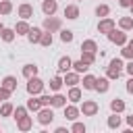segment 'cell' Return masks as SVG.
Segmentation results:
<instances>
[{
  "label": "cell",
  "instance_id": "19",
  "mask_svg": "<svg viewBox=\"0 0 133 133\" xmlns=\"http://www.w3.org/2000/svg\"><path fill=\"white\" fill-rule=\"evenodd\" d=\"M27 37H29V42H31V44H39V37H42V29H37V27L29 29Z\"/></svg>",
  "mask_w": 133,
  "mask_h": 133
},
{
  "label": "cell",
  "instance_id": "33",
  "mask_svg": "<svg viewBox=\"0 0 133 133\" xmlns=\"http://www.w3.org/2000/svg\"><path fill=\"white\" fill-rule=\"evenodd\" d=\"M10 10H12L10 0H0V15H8Z\"/></svg>",
  "mask_w": 133,
  "mask_h": 133
},
{
  "label": "cell",
  "instance_id": "8",
  "mask_svg": "<svg viewBox=\"0 0 133 133\" xmlns=\"http://www.w3.org/2000/svg\"><path fill=\"white\" fill-rule=\"evenodd\" d=\"M110 79L108 77H96V91H100V94H104V91H108V87H110V83H108Z\"/></svg>",
  "mask_w": 133,
  "mask_h": 133
},
{
  "label": "cell",
  "instance_id": "45",
  "mask_svg": "<svg viewBox=\"0 0 133 133\" xmlns=\"http://www.w3.org/2000/svg\"><path fill=\"white\" fill-rule=\"evenodd\" d=\"M127 123H129V127H133V114H129V116H127Z\"/></svg>",
  "mask_w": 133,
  "mask_h": 133
},
{
  "label": "cell",
  "instance_id": "40",
  "mask_svg": "<svg viewBox=\"0 0 133 133\" xmlns=\"http://www.w3.org/2000/svg\"><path fill=\"white\" fill-rule=\"evenodd\" d=\"M10 94H12V91H8L6 87H0V100H2V102H4V100H8V98H10Z\"/></svg>",
  "mask_w": 133,
  "mask_h": 133
},
{
  "label": "cell",
  "instance_id": "12",
  "mask_svg": "<svg viewBox=\"0 0 133 133\" xmlns=\"http://www.w3.org/2000/svg\"><path fill=\"white\" fill-rule=\"evenodd\" d=\"M79 116V108L77 106H73V104H64V118H69V121H75Z\"/></svg>",
  "mask_w": 133,
  "mask_h": 133
},
{
  "label": "cell",
  "instance_id": "49",
  "mask_svg": "<svg viewBox=\"0 0 133 133\" xmlns=\"http://www.w3.org/2000/svg\"><path fill=\"white\" fill-rule=\"evenodd\" d=\"M0 102H2V100H0Z\"/></svg>",
  "mask_w": 133,
  "mask_h": 133
},
{
  "label": "cell",
  "instance_id": "16",
  "mask_svg": "<svg viewBox=\"0 0 133 133\" xmlns=\"http://www.w3.org/2000/svg\"><path fill=\"white\" fill-rule=\"evenodd\" d=\"M64 17H66V19H77V17H79V6H77V4L64 6Z\"/></svg>",
  "mask_w": 133,
  "mask_h": 133
},
{
  "label": "cell",
  "instance_id": "42",
  "mask_svg": "<svg viewBox=\"0 0 133 133\" xmlns=\"http://www.w3.org/2000/svg\"><path fill=\"white\" fill-rule=\"evenodd\" d=\"M127 91H129V94H133V77L127 81Z\"/></svg>",
  "mask_w": 133,
  "mask_h": 133
},
{
  "label": "cell",
  "instance_id": "17",
  "mask_svg": "<svg viewBox=\"0 0 133 133\" xmlns=\"http://www.w3.org/2000/svg\"><path fill=\"white\" fill-rule=\"evenodd\" d=\"M2 87H6L8 91H15V89H17V77H12V75L4 77V81H2Z\"/></svg>",
  "mask_w": 133,
  "mask_h": 133
},
{
  "label": "cell",
  "instance_id": "43",
  "mask_svg": "<svg viewBox=\"0 0 133 133\" xmlns=\"http://www.w3.org/2000/svg\"><path fill=\"white\" fill-rule=\"evenodd\" d=\"M118 4H121L123 8H129V4H131V0H118Z\"/></svg>",
  "mask_w": 133,
  "mask_h": 133
},
{
  "label": "cell",
  "instance_id": "9",
  "mask_svg": "<svg viewBox=\"0 0 133 133\" xmlns=\"http://www.w3.org/2000/svg\"><path fill=\"white\" fill-rule=\"evenodd\" d=\"M56 8H58L56 0H44V4H42V10H44V15H46V17L54 15V12H56Z\"/></svg>",
  "mask_w": 133,
  "mask_h": 133
},
{
  "label": "cell",
  "instance_id": "4",
  "mask_svg": "<svg viewBox=\"0 0 133 133\" xmlns=\"http://www.w3.org/2000/svg\"><path fill=\"white\" fill-rule=\"evenodd\" d=\"M108 39L112 42V44H116V46H125L127 44V33L121 29V31H116V29H112L110 33H108Z\"/></svg>",
  "mask_w": 133,
  "mask_h": 133
},
{
  "label": "cell",
  "instance_id": "1",
  "mask_svg": "<svg viewBox=\"0 0 133 133\" xmlns=\"http://www.w3.org/2000/svg\"><path fill=\"white\" fill-rule=\"evenodd\" d=\"M121 71H123V60H121V58H112L110 64H108L106 77H108V79H118V77H121Z\"/></svg>",
  "mask_w": 133,
  "mask_h": 133
},
{
  "label": "cell",
  "instance_id": "27",
  "mask_svg": "<svg viewBox=\"0 0 133 133\" xmlns=\"http://www.w3.org/2000/svg\"><path fill=\"white\" fill-rule=\"evenodd\" d=\"M42 108V102L39 100H35L33 96H31V100H27V110H33V112H37Z\"/></svg>",
  "mask_w": 133,
  "mask_h": 133
},
{
  "label": "cell",
  "instance_id": "5",
  "mask_svg": "<svg viewBox=\"0 0 133 133\" xmlns=\"http://www.w3.org/2000/svg\"><path fill=\"white\" fill-rule=\"evenodd\" d=\"M98 110H100V106H98V102H94V100H85L83 106H81L83 116H94V114H98Z\"/></svg>",
  "mask_w": 133,
  "mask_h": 133
},
{
  "label": "cell",
  "instance_id": "6",
  "mask_svg": "<svg viewBox=\"0 0 133 133\" xmlns=\"http://www.w3.org/2000/svg\"><path fill=\"white\" fill-rule=\"evenodd\" d=\"M44 29L50 31V33H52V31H58V29H60V19H56V17H52V15L46 17V19H44Z\"/></svg>",
  "mask_w": 133,
  "mask_h": 133
},
{
  "label": "cell",
  "instance_id": "29",
  "mask_svg": "<svg viewBox=\"0 0 133 133\" xmlns=\"http://www.w3.org/2000/svg\"><path fill=\"white\" fill-rule=\"evenodd\" d=\"M118 25H121V29H123V31L133 29V19H131V17H123V19L118 21Z\"/></svg>",
  "mask_w": 133,
  "mask_h": 133
},
{
  "label": "cell",
  "instance_id": "2",
  "mask_svg": "<svg viewBox=\"0 0 133 133\" xmlns=\"http://www.w3.org/2000/svg\"><path fill=\"white\" fill-rule=\"evenodd\" d=\"M42 91H44V81L37 79V75H35V77H29V81H27V94L37 96V94H42Z\"/></svg>",
  "mask_w": 133,
  "mask_h": 133
},
{
  "label": "cell",
  "instance_id": "15",
  "mask_svg": "<svg viewBox=\"0 0 133 133\" xmlns=\"http://www.w3.org/2000/svg\"><path fill=\"white\" fill-rule=\"evenodd\" d=\"M64 104H66V98L62 94H56L50 98V106H54V108H64Z\"/></svg>",
  "mask_w": 133,
  "mask_h": 133
},
{
  "label": "cell",
  "instance_id": "18",
  "mask_svg": "<svg viewBox=\"0 0 133 133\" xmlns=\"http://www.w3.org/2000/svg\"><path fill=\"white\" fill-rule=\"evenodd\" d=\"M17 127H19L21 131H29V129H31V116H27V114L21 116V118L17 121Z\"/></svg>",
  "mask_w": 133,
  "mask_h": 133
},
{
  "label": "cell",
  "instance_id": "37",
  "mask_svg": "<svg viewBox=\"0 0 133 133\" xmlns=\"http://www.w3.org/2000/svg\"><path fill=\"white\" fill-rule=\"evenodd\" d=\"M12 114H15V118L19 121L21 116H25V114H27V108H23V106H17V108L12 110Z\"/></svg>",
  "mask_w": 133,
  "mask_h": 133
},
{
  "label": "cell",
  "instance_id": "11",
  "mask_svg": "<svg viewBox=\"0 0 133 133\" xmlns=\"http://www.w3.org/2000/svg\"><path fill=\"white\" fill-rule=\"evenodd\" d=\"M19 17H23L25 21H27V19H31V17H33V6H31V4H27V2H25V4H21V6H19Z\"/></svg>",
  "mask_w": 133,
  "mask_h": 133
},
{
  "label": "cell",
  "instance_id": "35",
  "mask_svg": "<svg viewBox=\"0 0 133 133\" xmlns=\"http://www.w3.org/2000/svg\"><path fill=\"white\" fill-rule=\"evenodd\" d=\"M60 39H62L64 44L73 42V31H69V29H62V31H60Z\"/></svg>",
  "mask_w": 133,
  "mask_h": 133
},
{
  "label": "cell",
  "instance_id": "25",
  "mask_svg": "<svg viewBox=\"0 0 133 133\" xmlns=\"http://www.w3.org/2000/svg\"><path fill=\"white\" fill-rule=\"evenodd\" d=\"M23 75H25L27 79H29V77H35V75H37V66H35V64H25V66H23Z\"/></svg>",
  "mask_w": 133,
  "mask_h": 133
},
{
  "label": "cell",
  "instance_id": "7",
  "mask_svg": "<svg viewBox=\"0 0 133 133\" xmlns=\"http://www.w3.org/2000/svg\"><path fill=\"white\" fill-rule=\"evenodd\" d=\"M112 29H114V21L108 19V17H104V19L98 23V31H100V33H106V35H108Z\"/></svg>",
  "mask_w": 133,
  "mask_h": 133
},
{
  "label": "cell",
  "instance_id": "34",
  "mask_svg": "<svg viewBox=\"0 0 133 133\" xmlns=\"http://www.w3.org/2000/svg\"><path fill=\"white\" fill-rule=\"evenodd\" d=\"M60 87H62V77H54V79L50 81V89H52V91H58Z\"/></svg>",
  "mask_w": 133,
  "mask_h": 133
},
{
  "label": "cell",
  "instance_id": "46",
  "mask_svg": "<svg viewBox=\"0 0 133 133\" xmlns=\"http://www.w3.org/2000/svg\"><path fill=\"white\" fill-rule=\"evenodd\" d=\"M129 8H131V15H133V0H131V4H129Z\"/></svg>",
  "mask_w": 133,
  "mask_h": 133
},
{
  "label": "cell",
  "instance_id": "3",
  "mask_svg": "<svg viewBox=\"0 0 133 133\" xmlns=\"http://www.w3.org/2000/svg\"><path fill=\"white\" fill-rule=\"evenodd\" d=\"M37 112H39V114H37L39 125H48V123H52V121H54V112H52V108H50V106H42Z\"/></svg>",
  "mask_w": 133,
  "mask_h": 133
},
{
  "label": "cell",
  "instance_id": "30",
  "mask_svg": "<svg viewBox=\"0 0 133 133\" xmlns=\"http://www.w3.org/2000/svg\"><path fill=\"white\" fill-rule=\"evenodd\" d=\"M39 44H42V46H46V48H48V46H52V33H50V31H46V33L42 31V37H39Z\"/></svg>",
  "mask_w": 133,
  "mask_h": 133
},
{
  "label": "cell",
  "instance_id": "32",
  "mask_svg": "<svg viewBox=\"0 0 133 133\" xmlns=\"http://www.w3.org/2000/svg\"><path fill=\"white\" fill-rule=\"evenodd\" d=\"M108 127L110 129H118L121 127V116H116V112L112 116H108Z\"/></svg>",
  "mask_w": 133,
  "mask_h": 133
},
{
  "label": "cell",
  "instance_id": "10",
  "mask_svg": "<svg viewBox=\"0 0 133 133\" xmlns=\"http://www.w3.org/2000/svg\"><path fill=\"white\" fill-rule=\"evenodd\" d=\"M62 83H66L69 87L77 85V83H79V73H75V71H73V73H71V71H66V73H64V79H62Z\"/></svg>",
  "mask_w": 133,
  "mask_h": 133
},
{
  "label": "cell",
  "instance_id": "24",
  "mask_svg": "<svg viewBox=\"0 0 133 133\" xmlns=\"http://www.w3.org/2000/svg\"><path fill=\"white\" fill-rule=\"evenodd\" d=\"M0 37H2L6 44H8V42H12V39H15V29H6V27H4V29L0 31Z\"/></svg>",
  "mask_w": 133,
  "mask_h": 133
},
{
  "label": "cell",
  "instance_id": "28",
  "mask_svg": "<svg viewBox=\"0 0 133 133\" xmlns=\"http://www.w3.org/2000/svg\"><path fill=\"white\" fill-rule=\"evenodd\" d=\"M12 110H15V106H12L10 102H4V104H2V108H0V116H10V114H12Z\"/></svg>",
  "mask_w": 133,
  "mask_h": 133
},
{
  "label": "cell",
  "instance_id": "31",
  "mask_svg": "<svg viewBox=\"0 0 133 133\" xmlns=\"http://www.w3.org/2000/svg\"><path fill=\"white\" fill-rule=\"evenodd\" d=\"M81 60L87 62V64H94V62H96V54H94V52H83V50H81Z\"/></svg>",
  "mask_w": 133,
  "mask_h": 133
},
{
  "label": "cell",
  "instance_id": "26",
  "mask_svg": "<svg viewBox=\"0 0 133 133\" xmlns=\"http://www.w3.org/2000/svg\"><path fill=\"white\" fill-rule=\"evenodd\" d=\"M96 87V77L94 75H85L83 77V89H94Z\"/></svg>",
  "mask_w": 133,
  "mask_h": 133
},
{
  "label": "cell",
  "instance_id": "38",
  "mask_svg": "<svg viewBox=\"0 0 133 133\" xmlns=\"http://www.w3.org/2000/svg\"><path fill=\"white\" fill-rule=\"evenodd\" d=\"M123 56H125V58H129V60H133V48H131L129 44L123 48Z\"/></svg>",
  "mask_w": 133,
  "mask_h": 133
},
{
  "label": "cell",
  "instance_id": "41",
  "mask_svg": "<svg viewBox=\"0 0 133 133\" xmlns=\"http://www.w3.org/2000/svg\"><path fill=\"white\" fill-rule=\"evenodd\" d=\"M39 102H42V106H50V96H46V94H44V96L39 98Z\"/></svg>",
  "mask_w": 133,
  "mask_h": 133
},
{
  "label": "cell",
  "instance_id": "36",
  "mask_svg": "<svg viewBox=\"0 0 133 133\" xmlns=\"http://www.w3.org/2000/svg\"><path fill=\"white\" fill-rule=\"evenodd\" d=\"M108 12H110V8H108L106 4H100V6L96 8V15H98V17H106Z\"/></svg>",
  "mask_w": 133,
  "mask_h": 133
},
{
  "label": "cell",
  "instance_id": "22",
  "mask_svg": "<svg viewBox=\"0 0 133 133\" xmlns=\"http://www.w3.org/2000/svg\"><path fill=\"white\" fill-rule=\"evenodd\" d=\"M81 50H83V52H94V54H96V50H98V44H96L94 39H85V42L81 44Z\"/></svg>",
  "mask_w": 133,
  "mask_h": 133
},
{
  "label": "cell",
  "instance_id": "21",
  "mask_svg": "<svg viewBox=\"0 0 133 133\" xmlns=\"http://www.w3.org/2000/svg\"><path fill=\"white\" fill-rule=\"evenodd\" d=\"M110 110H112V112H116V114H118V112H123V110H125V102H123L121 98H114V100L110 102Z\"/></svg>",
  "mask_w": 133,
  "mask_h": 133
},
{
  "label": "cell",
  "instance_id": "50",
  "mask_svg": "<svg viewBox=\"0 0 133 133\" xmlns=\"http://www.w3.org/2000/svg\"><path fill=\"white\" fill-rule=\"evenodd\" d=\"M77 2H79V0H77Z\"/></svg>",
  "mask_w": 133,
  "mask_h": 133
},
{
  "label": "cell",
  "instance_id": "44",
  "mask_svg": "<svg viewBox=\"0 0 133 133\" xmlns=\"http://www.w3.org/2000/svg\"><path fill=\"white\" fill-rule=\"evenodd\" d=\"M125 69H127V73H129V75H131V77H133V60H131V62H129V64H127V66H125Z\"/></svg>",
  "mask_w": 133,
  "mask_h": 133
},
{
  "label": "cell",
  "instance_id": "48",
  "mask_svg": "<svg viewBox=\"0 0 133 133\" xmlns=\"http://www.w3.org/2000/svg\"><path fill=\"white\" fill-rule=\"evenodd\" d=\"M129 46H131V48H133V39H131V42H129Z\"/></svg>",
  "mask_w": 133,
  "mask_h": 133
},
{
  "label": "cell",
  "instance_id": "39",
  "mask_svg": "<svg viewBox=\"0 0 133 133\" xmlns=\"http://www.w3.org/2000/svg\"><path fill=\"white\" fill-rule=\"evenodd\" d=\"M73 133H85V125L83 123H75L73 125Z\"/></svg>",
  "mask_w": 133,
  "mask_h": 133
},
{
  "label": "cell",
  "instance_id": "23",
  "mask_svg": "<svg viewBox=\"0 0 133 133\" xmlns=\"http://www.w3.org/2000/svg\"><path fill=\"white\" fill-rule=\"evenodd\" d=\"M66 100H71V102H79V100H81V89H79L77 85H73L71 91H69V96H66Z\"/></svg>",
  "mask_w": 133,
  "mask_h": 133
},
{
  "label": "cell",
  "instance_id": "47",
  "mask_svg": "<svg viewBox=\"0 0 133 133\" xmlns=\"http://www.w3.org/2000/svg\"><path fill=\"white\" fill-rule=\"evenodd\" d=\"M2 29H4V25H2V23H0V31H2Z\"/></svg>",
  "mask_w": 133,
  "mask_h": 133
},
{
  "label": "cell",
  "instance_id": "14",
  "mask_svg": "<svg viewBox=\"0 0 133 133\" xmlns=\"http://www.w3.org/2000/svg\"><path fill=\"white\" fill-rule=\"evenodd\" d=\"M71 66H73V60L69 56H62L58 60V73H66V71H71Z\"/></svg>",
  "mask_w": 133,
  "mask_h": 133
},
{
  "label": "cell",
  "instance_id": "20",
  "mask_svg": "<svg viewBox=\"0 0 133 133\" xmlns=\"http://www.w3.org/2000/svg\"><path fill=\"white\" fill-rule=\"evenodd\" d=\"M71 69H73L75 73H79V75H81V73H85V71L89 69V64H87V62H83V60L79 58V60H75V62H73V66H71Z\"/></svg>",
  "mask_w": 133,
  "mask_h": 133
},
{
  "label": "cell",
  "instance_id": "13",
  "mask_svg": "<svg viewBox=\"0 0 133 133\" xmlns=\"http://www.w3.org/2000/svg\"><path fill=\"white\" fill-rule=\"evenodd\" d=\"M29 29H31V27H29V23H27L25 19H23V21H19V23L15 25V33H17V35H27V33H29Z\"/></svg>",
  "mask_w": 133,
  "mask_h": 133
}]
</instances>
